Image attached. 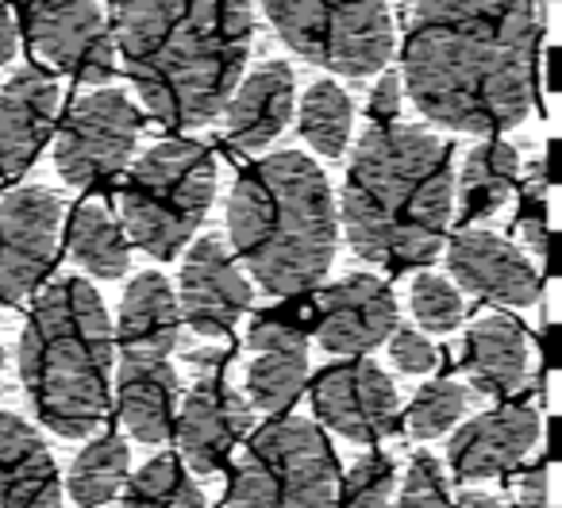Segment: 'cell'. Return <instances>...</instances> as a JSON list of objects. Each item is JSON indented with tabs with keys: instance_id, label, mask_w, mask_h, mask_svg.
Returning <instances> with one entry per match:
<instances>
[{
	"instance_id": "39",
	"label": "cell",
	"mask_w": 562,
	"mask_h": 508,
	"mask_svg": "<svg viewBox=\"0 0 562 508\" xmlns=\"http://www.w3.org/2000/svg\"><path fill=\"white\" fill-rule=\"evenodd\" d=\"M454 508H505V505H501L497 497H490V493H474V489H470V493H462Z\"/></svg>"
},
{
	"instance_id": "25",
	"label": "cell",
	"mask_w": 562,
	"mask_h": 508,
	"mask_svg": "<svg viewBox=\"0 0 562 508\" xmlns=\"http://www.w3.org/2000/svg\"><path fill=\"white\" fill-rule=\"evenodd\" d=\"M516 170H520V158L516 147L501 139L477 143L470 147L467 162H462V178H459V201H462V219L474 224V219H490L501 204L513 193Z\"/></svg>"
},
{
	"instance_id": "1",
	"label": "cell",
	"mask_w": 562,
	"mask_h": 508,
	"mask_svg": "<svg viewBox=\"0 0 562 508\" xmlns=\"http://www.w3.org/2000/svg\"><path fill=\"white\" fill-rule=\"evenodd\" d=\"M536 35L528 0H416L405 39L408 97L451 132H508L531 112Z\"/></svg>"
},
{
	"instance_id": "5",
	"label": "cell",
	"mask_w": 562,
	"mask_h": 508,
	"mask_svg": "<svg viewBox=\"0 0 562 508\" xmlns=\"http://www.w3.org/2000/svg\"><path fill=\"white\" fill-rule=\"evenodd\" d=\"M112 324L81 278L55 282L35 305L20 339V377L47 428L81 439L109 413Z\"/></svg>"
},
{
	"instance_id": "40",
	"label": "cell",
	"mask_w": 562,
	"mask_h": 508,
	"mask_svg": "<svg viewBox=\"0 0 562 508\" xmlns=\"http://www.w3.org/2000/svg\"><path fill=\"white\" fill-rule=\"evenodd\" d=\"M547 89H559V55L554 50H547Z\"/></svg>"
},
{
	"instance_id": "37",
	"label": "cell",
	"mask_w": 562,
	"mask_h": 508,
	"mask_svg": "<svg viewBox=\"0 0 562 508\" xmlns=\"http://www.w3.org/2000/svg\"><path fill=\"white\" fill-rule=\"evenodd\" d=\"M516 500H520V508H551V500H547V466H536L520 477Z\"/></svg>"
},
{
	"instance_id": "2",
	"label": "cell",
	"mask_w": 562,
	"mask_h": 508,
	"mask_svg": "<svg viewBox=\"0 0 562 508\" xmlns=\"http://www.w3.org/2000/svg\"><path fill=\"white\" fill-rule=\"evenodd\" d=\"M116 47L162 124H209L250 55V0H116Z\"/></svg>"
},
{
	"instance_id": "3",
	"label": "cell",
	"mask_w": 562,
	"mask_h": 508,
	"mask_svg": "<svg viewBox=\"0 0 562 508\" xmlns=\"http://www.w3.org/2000/svg\"><path fill=\"white\" fill-rule=\"evenodd\" d=\"M451 212V143L401 124H374L362 135L344 181L347 242L359 259L378 267L436 259Z\"/></svg>"
},
{
	"instance_id": "34",
	"label": "cell",
	"mask_w": 562,
	"mask_h": 508,
	"mask_svg": "<svg viewBox=\"0 0 562 508\" xmlns=\"http://www.w3.org/2000/svg\"><path fill=\"white\" fill-rule=\"evenodd\" d=\"M520 235L536 259L547 255V178H543V162H536V178H531L528 193H524L520 204Z\"/></svg>"
},
{
	"instance_id": "20",
	"label": "cell",
	"mask_w": 562,
	"mask_h": 508,
	"mask_svg": "<svg viewBox=\"0 0 562 508\" xmlns=\"http://www.w3.org/2000/svg\"><path fill=\"white\" fill-rule=\"evenodd\" d=\"M293 101H297V86H293V70L285 63H262L250 78L235 86L227 97V139L243 155L270 147L293 116Z\"/></svg>"
},
{
	"instance_id": "33",
	"label": "cell",
	"mask_w": 562,
	"mask_h": 508,
	"mask_svg": "<svg viewBox=\"0 0 562 508\" xmlns=\"http://www.w3.org/2000/svg\"><path fill=\"white\" fill-rule=\"evenodd\" d=\"M397 508H454L451 493H447V477L431 454H416V459L408 462Z\"/></svg>"
},
{
	"instance_id": "36",
	"label": "cell",
	"mask_w": 562,
	"mask_h": 508,
	"mask_svg": "<svg viewBox=\"0 0 562 508\" xmlns=\"http://www.w3.org/2000/svg\"><path fill=\"white\" fill-rule=\"evenodd\" d=\"M401 112V78L397 74H382L370 93V120L374 124H393V116Z\"/></svg>"
},
{
	"instance_id": "38",
	"label": "cell",
	"mask_w": 562,
	"mask_h": 508,
	"mask_svg": "<svg viewBox=\"0 0 562 508\" xmlns=\"http://www.w3.org/2000/svg\"><path fill=\"white\" fill-rule=\"evenodd\" d=\"M20 50V27L12 20L9 0H0V66H9Z\"/></svg>"
},
{
	"instance_id": "24",
	"label": "cell",
	"mask_w": 562,
	"mask_h": 508,
	"mask_svg": "<svg viewBox=\"0 0 562 508\" xmlns=\"http://www.w3.org/2000/svg\"><path fill=\"white\" fill-rule=\"evenodd\" d=\"M462 370L470 385L490 397H508L528 377V339L513 316H485L462 343Z\"/></svg>"
},
{
	"instance_id": "14",
	"label": "cell",
	"mask_w": 562,
	"mask_h": 508,
	"mask_svg": "<svg viewBox=\"0 0 562 508\" xmlns=\"http://www.w3.org/2000/svg\"><path fill=\"white\" fill-rule=\"evenodd\" d=\"M321 347L331 354H367L397 331V301L385 282L351 274L321 293Z\"/></svg>"
},
{
	"instance_id": "27",
	"label": "cell",
	"mask_w": 562,
	"mask_h": 508,
	"mask_svg": "<svg viewBox=\"0 0 562 508\" xmlns=\"http://www.w3.org/2000/svg\"><path fill=\"white\" fill-rule=\"evenodd\" d=\"M301 135L313 143L321 155L339 158L347 150V139H351V97L336 86V81H316L313 89L301 101Z\"/></svg>"
},
{
	"instance_id": "22",
	"label": "cell",
	"mask_w": 562,
	"mask_h": 508,
	"mask_svg": "<svg viewBox=\"0 0 562 508\" xmlns=\"http://www.w3.org/2000/svg\"><path fill=\"white\" fill-rule=\"evenodd\" d=\"M181 331V308L173 297L170 282L155 270L132 278V285L124 290L120 301V320H116V339L120 351L132 359H166L178 347Z\"/></svg>"
},
{
	"instance_id": "6",
	"label": "cell",
	"mask_w": 562,
	"mask_h": 508,
	"mask_svg": "<svg viewBox=\"0 0 562 508\" xmlns=\"http://www.w3.org/2000/svg\"><path fill=\"white\" fill-rule=\"evenodd\" d=\"M216 196V162L209 147L196 139H162L135 162L124 193L120 216L135 247L150 259H173L201 219L209 216Z\"/></svg>"
},
{
	"instance_id": "17",
	"label": "cell",
	"mask_w": 562,
	"mask_h": 508,
	"mask_svg": "<svg viewBox=\"0 0 562 508\" xmlns=\"http://www.w3.org/2000/svg\"><path fill=\"white\" fill-rule=\"evenodd\" d=\"M539 439V416L528 405H505L497 413H485L470 420L459 436L451 439L454 474L462 482H482V477H501L513 466H520L524 454Z\"/></svg>"
},
{
	"instance_id": "4",
	"label": "cell",
	"mask_w": 562,
	"mask_h": 508,
	"mask_svg": "<svg viewBox=\"0 0 562 508\" xmlns=\"http://www.w3.org/2000/svg\"><path fill=\"white\" fill-rule=\"evenodd\" d=\"M227 232L266 293L297 297L316 290L339 239L328 173L297 150L255 162L232 189Z\"/></svg>"
},
{
	"instance_id": "30",
	"label": "cell",
	"mask_w": 562,
	"mask_h": 508,
	"mask_svg": "<svg viewBox=\"0 0 562 508\" xmlns=\"http://www.w3.org/2000/svg\"><path fill=\"white\" fill-rule=\"evenodd\" d=\"M467 408H470L467 385L439 377V382L424 385L413 405H408V431H413L416 439H436V436H443L451 424H459L462 416H467Z\"/></svg>"
},
{
	"instance_id": "18",
	"label": "cell",
	"mask_w": 562,
	"mask_h": 508,
	"mask_svg": "<svg viewBox=\"0 0 562 508\" xmlns=\"http://www.w3.org/2000/svg\"><path fill=\"white\" fill-rule=\"evenodd\" d=\"M58 116V81L43 70H20L0 89V173H24L47 147Z\"/></svg>"
},
{
	"instance_id": "41",
	"label": "cell",
	"mask_w": 562,
	"mask_h": 508,
	"mask_svg": "<svg viewBox=\"0 0 562 508\" xmlns=\"http://www.w3.org/2000/svg\"><path fill=\"white\" fill-rule=\"evenodd\" d=\"M405 4H408V0H405Z\"/></svg>"
},
{
	"instance_id": "11",
	"label": "cell",
	"mask_w": 562,
	"mask_h": 508,
	"mask_svg": "<svg viewBox=\"0 0 562 508\" xmlns=\"http://www.w3.org/2000/svg\"><path fill=\"white\" fill-rule=\"evenodd\" d=\"M24 24L32 47L86 86H104L116 74V43L101 0H24Z\"/></svg>"
},
{
	"instance_id": "8",
	"label": "cell",
	"mask_w": 562,
	"mask_h": 508,
	"mask_svg": "<svg viewBox=\"0 0 562 508\" xmlns=\"http://www.w3.org/2000/svg\"><path fill=\"white\" fill-rule=\"evenodd\" d=\"M273 32L301 58L347 78L385 70L393 16L385 0H262Z\"/></svg>"
},
{
	"instance_id": "32",
	"label": "cell",
	"mask_w": 562,
	"mask_h": 508,
	"mask_svg": "<svg viewBox=\"0 0 562 508\" xmlns=\"http://www.w3.org/2000/svg\"><path fill=\"white\" fill-rule=\"evenodd\" d=\"M393 462L385 454H367L351 466L344 485V508H390Z\"/></svg>"
},
{
	"instance_id": "35",
	"label": "cell",
	"mask_w": 562,
	"mask_h": 508,
	"mask_svg": "<svg viewBox=\"0 0 562 508\" xmlns=\"http://www.w3.org/2000/svg\"><path fill=\"white\" fill-rule=\"evenodd\" d=\"M390 354L405 374H428L436 366V347L413 328H397L390 336Z\"/></svg>"
},
{
	"instance_id": "21",
	"label": "cell",
	"mask_w": 562,
	"mask_h": 508,
	"mask_svg": "<svg viewBox=\"0 0 562 508\" xmlns=\"http://www.w3.org/2000/svg\"><path fill=\"white\" fill-rule=\"evenodd\" d=\"M0 508H63L55 459L16 413H0Z\"/></svg>"
},
{
	"instance_id": "15",
	"label": "cell",
	"mask_w": 562,
	"mask_h": 508,
	"mask_svg": "<svg viewBox=\"0 0 562 508\" xmlns=\"http://www.w3.org/2000/svg\"><path fill=\"white\" fill-rule=\"evenodd\" d=\"M447 267L454 282L474 297L497 301V305H531L539 297V274L520 250L485 227H462L451 235Z\"/></svg>"
},
{
	"instance_id": "29",
	"label": "cell",
	"mask_w": 562,
	"mask_h": 508,
	"mask_svg": "<svg viewBox=\"0 0 562 508\" xmlns=\"http://www.w3.org/2000/svg\"><path fill=\"white\" fill-rule=\"evenodd\" d=\"M124 508H209V500L173 454H158L132 477Z\"/></svg>"
},
{
	"instance_id": "23",
	"label": "cell",
	"mask_w": 562,
	"mask_h": 508,
	"mask_svg": "<svg viewBox=\"0 0 562 508\" xmlns=\"http://www.w3.org/2000/svg\"><path fill=\"white\" fill-rule=\"evenodd\" d=\"M120 424L139 443H166L173 431V405H178V374L166 359H120L116 377Z\"/></svg>"
},
{
	"instance_id": "7",
	"label": "cell",
	"mask_w": 562,
	"mask_h": 508,
	"mask_svg": "<svg viewBox=\"0 0 562 508\" xmlns=\"http://www.w3.org/2000/svg\"><path fill=\"white\" fill-rule=\"evenodd\" d=\"M339 470L328 439L308 420H273L235 466L227 508H336Z\"/></svg>"
},
{
	"instance_id": "9",
	"label": "cell",
	"mask_w": 562,
	"mask_h": 508,
	"mask_svg": "<svg viewBox=\"0 0 562 508\" xmlns=\"http://www.w3.org/2000/svg\"><path fill=\"white\" fill-rule=\"evenodd\" d=\"M139 135V112L120 89H97L74 104L55 147V166L70 185H93L120 173Z\"/></svg>"
},
{
	"instance_id": "26",
	"label": "cell",
	"mask_w": 562,
	"mask_h": 508,
	"mask_svg": "<svg viewBox=\"0 0 562 508\" xmlns=\"http://www.w3.org/2000/svg\"><path fill=\"white\" fill-rule=\"evenodd\" d=\"M70 255L89 270V274H101V278H120L127 270L124 232H120L116 219H112L97 201L81 204V208L74 212Z\"/></svg>"
},
{
	"instance_id": "12",
	"label": "cell",
	"mask_w": 562,
	"mask_h": 508,
	"mask_svg": "<svg viewBox=\"0 0 562 508\" xmlns=\"http://www.w3.org/2000/svg\"><path fill=\"white\" fill-rule=\"evenodd\" d=\"M313 413L351 443H378L397 424V390L367 359L336 362L313 385Z\"/></svg>"
},
{
	"instance_id": "31",
	"label": "cell",
	"mask_w": 562,
	"mask_h": 508,
	"mask_svg": "<svg viewBox=\"0 0 562 508\" xmlns=\"http://www.w3.org/2000/svg\"><path fill=\"white\" fill-rule=\"evenodd\" d=\"M413 313L424 324V331H454L462 324V297L447 278L439 274H420L413 282Z\"/></svg>"
},
{
	"instance_id": "16",
	"label": "cell",
	"mask_w": 562,
	"mask_h": 508,
	"mask_svg": "<svg viewBox=\"0 0 562 508\" xmlns=\"http://www.w3.org/2000/svg\"><path fill=\"white\" fill-rule=\"evenodd\" d=\"M250 408L224 377L204 374L196 377V385L189 390L186 408L178 420V439L181 454L196 474H216L224 470V462L232 459L235 443L247 431Z\"/></svg>"
},
{
	"instance_id": "19",
	"label": "cell",
	"mask_w": 562,
	"mask_h": 508,
	"mask_svg": "<svg viewBox=\"0 0 562 508\" xmlns=\"http://www.w3.org/2000/svg\"><path fill=\"white\" fill-rule=\"evenodd\" d=\"M247 393L262 413H281L297 400L308 377V339L290 320H258L247 331Z\"/></svg>"
},
{
	"instance_id": "13",
	"label": "cell",
	"mask_w": 562,
	"mask_h": 508,
	"mask_svg": "<svg viewBox=\"0 0 562 508\" xmlns=\"http://www.w3.org/2000/svg\"><path fill=\"white\" fill-rule=\"evenodd\" d=\"M181 316L201 336H224L250 308V282L239 274L232 250L220 235H204L193 242L181 267Z\"/></svg>"
},
{
	"instance_id": "10",
	"label": "cell",
	"mask_w": 562,
	"mask_h": 508,
	"mask_svg": "<svg viewBox=\"0 0 562 508\" xmlns=\"http://www.w3.org/2000/svg\"><path fill=\"white\" fill-rule=\"evenodd\" d=\"M63 201L50 189L24 185L0 196V305L27 301L47 278L58 247Z\"/></svg>"
},
{
	"instance_id": "28",
	"label": "cell",
	"mask_w": 562,
	"mask_h": 508,
	"mask_svg": "<svg viewBox=\"0 0 562 508\" xmlns=\"http://www.w3.org/2000/svg\"><path fill=\"white\" fill-rule=\"evenodd\" d=\"M124 477H127V443L116 436H104L97 443H89L78 454V462H74L70 497L86 508L104 505V500H112L120 493Z\"/></svg>"
}]
</instances>
